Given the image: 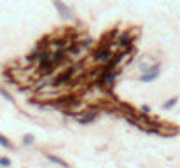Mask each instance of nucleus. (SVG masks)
I'll return each instance as SVG.
<instances>
[{"mask_svg":"<svg viewBox=\"0 0 180 168\" xmlns=\"http://www.w3.org/2000/svg\"><path fill=\"white\" fill-rule=\"evenodd\" d=\"M117 51L115 47L112 46H105V44H96L93 47V51L89 53V60L95 67H103L112 60L114 53Z\"/></svg>","mask_w":180,"mask_h":168,"instance_id":"obj_1","label":"nucleus"},{"mask_svg":"<svg viewBox=\"0 0 180 168\" xmlns=\"http://www.w3.org/2000/svg\"><path fill=\"white\" fill-rule=\"evenodd\" d=\"M135 42H136V33H133V28L119 32L115 39V49L119 51H135Z\"/></svg>","mask_w":180,"mask_h":168,"instance_id":"obj_2","label":"nucleus"},{"mask_svg":"<svg viewBox=\"0 0 180 168\" xmlns=\"http://www.w3.org/2000/svg\"><path fill=\"white\" fill-rule=\"evenodd\" d=\"M159 74H161V63L158 62V63H152L145 72H142V74L138 75V81H140L142 84L152 82V81H156L159 77Z\"/></svg>","mask_w":180,"mask_h":168,"instance_id":"obj_3","label":"nucleus"},{"mask_svg":"<svg viewBox=\"0 0 180 168\" xmlns=\"http://www.w3.org/2000/svg\"><path fill=\"white\" fill-rule=\"evenodd\" d=\"M51 4H53V7L56 9V12L60 14V18L61 19H72L74 18V14H72V9L68 7V5L63 2V0H51Z\"/></svg>","mask_w":180,"mask_h":168,"instance_id":"obj_4","label":"nucleus"},{"mask_svg":"<svg viewBox=\"0 0 180 168\" xmlns=\"http://www.w3.org/2000/svg\"><path fill=\"white\" fill-rule=\"evenodd\" d=\"M98 112H100L98 109H91V111H88V112H82L80 116H77V121H79L80 124H89L98 117Z\"/></svg>","mask_w":180,"mask_h":168,"instance_id":"obj_5","label":"nucleus"},{"mask_svg":"<svg viewBox=\"0 0 180 168\" xmlns=\"http://www.w3.org/2000/svg\"><path fill=\"white\" fill-rule=\"evenodd\" d=\"M46 158L51 161V163L54 165H60L61 168H70V165H68V161H65L63 158H60V156H54V154H46Z\"/></svg>","mask_w":180,"mask_h":168,"instance_id":"obj_6","label":"nucleus"},{"mask_svg":"<svg viewBox=\"0 0 180 168\" xmlns=\"http://www.w3.org/2000/svg\"><path fill=\"white\" fill-rule=\"evenodd\" d=\"M0 146L4 147V149H7V151H12V149H14L12 142H11L9 138L5 137V135H0Z\"/></svg>","mask_w":180,"mask_h":168,"instance_id":"obj_7","label":"nucleus"},{"mask_svg":"<svg viewBox=\"0 0 180 168\" xmlns=\"http://www.w3.org/2000/svg\"><path fill=\"white\" fill-rule=\"evenodd\" d=\"M177 102H178V98L173 96L171 100H166V102L163 103V111H170V109H173V107L177 105Z\"/></svg>","mask_w":180,"mask_h":168,"instance_id":"obj_8","label":"nucleus"},{"mask_svg":"<svg viewBox=\"0 0 180 168\" xmlns=\"http://www.w3.org/2000/svg\"><path fill=\"white\" fill-rule=\"evenodd\" d=\"M0 166L11 168V166H12V161H11V158H7V156H0Z\"/></svg>","mask_w":180,"mask_h":168,"instance_id":"obj_9","label":"nucleus"},{"mask_svg":"<svg viewBox=\"0 0 180 168\" xmlns=\"http://www.w3.org/2000/svg\"><path fill=\"white\" fill-rule=\"evenodd\" d=\"M33 140H35V137H33V135H23V144H25V146H30V144H33Z\"/></svg>","mask_w":180,"mask_h":168,"instance_id":"obj_10","label":"nucleus"},{"mask_svg":"<svg viewBox=\"0 0 180 168\" xmlns=\"http://www.w3.org/2000/svg\"><path fill=\"white\" fill-rule=\"evenodd\" d=\"M0 93L4 95V96H5V98H7V100H9V102H12V96H11V95H9V93H7V91H5V89H2V88H0Z\"/></svg>","mask_w":180,"mask_h":168,"instance_id":"obj_11","label":"nucleus"}]
</instances>
